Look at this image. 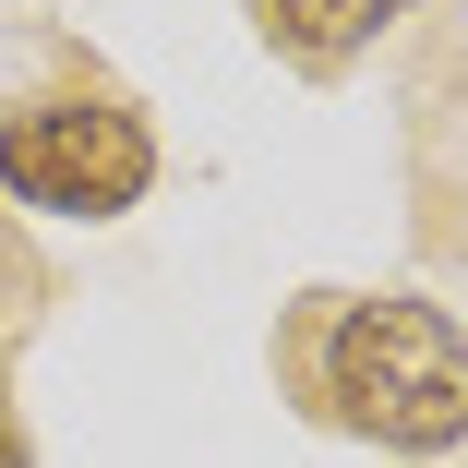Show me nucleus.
I'll return each mask as SVG.
<instances>
[{"label": "nucleus", "mask_w": 468, "mask_h": 468, "mask_svg": "<svg viewBox=\"0 0 468 468\" xmlns=\"http://www.w3.org/2000/svg\"><path fill=\"white\" fill-rule=\"evenodd\" d=\"M324 397L348 432L397 444V456H444L468 444V336L432 301H348L324 324Z\"/></svg>", "instance_id": "f257e3e1"}, {"label": "nucleus", "mask_w": 468, "mask_h": 468, "mask_svg": "<svg viewBox=\"0 0 468 468\" xmlns=\"http://www.w3.org/2000/svg\"><path fill=\"white\" fill-rule=\"evenodd\" d=\"M0 468H37V456H25V432H13V397H0Z\"/></svg>", "instance_id": "20e7f679"}, {"label": "nucleus", "mask_w": 468, "mask_h": 468, "mask_svg": "<svg viewBox=\"0 0 468 468\" xmlns=\"http://www.w3.org/2000/svg\"><path fill=\"white\" fill-rule=\"evenodd\" d=\"M0 193L37 217H133L156 193V133L121 97H37L0 121Z\"/></svg>", "instance_id": "f03ea898"}, {"label": "nucleus", "mask_w": 468, "mask_h": 468, "mask_svg": "<svg viewBox=\"0 0 468 468\" xmlns=\"http://www.w3.org/2000/svg\"><path fill=\"white\" fill-rule=\"evenodd\" d=\"M397 13H420V0H252L264 48H289L301 72H336V60H360V48L385 37Z\"/></svg>", "instance_id": "7ed1b4c3"}]
</instances>
